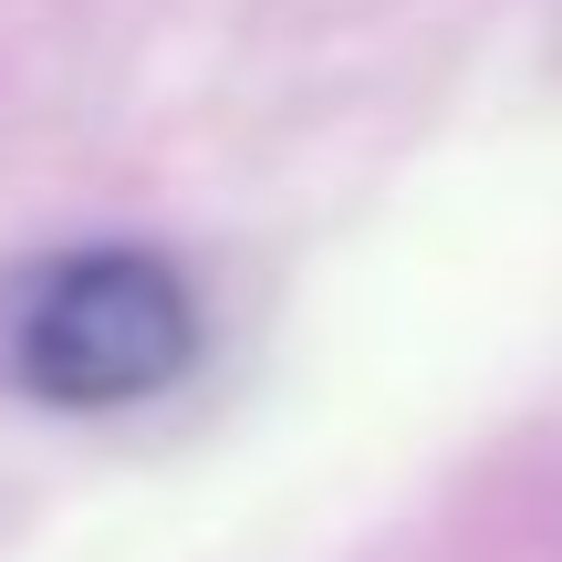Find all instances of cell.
<instances>
[{
    "label": "cell",
    "instance_id": "cell-1",
    "mask_svg": "<svg viewBox=\"0 0 562 562\" xmlns=\"http://www.w3.org/2000/svg\"><path fill=\"white\" fill-rule=\"evenodd\" d=\"M199 344H209L199 281L136 240H83L0 281V385L63 406V417L157 406L199 364Z\"/></svg>",
    "mask_w": 562,
    "mask_h": 562
}]
</instances>
